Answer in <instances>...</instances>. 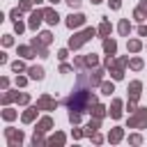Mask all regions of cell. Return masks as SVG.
Instances as JSON below:
<instances>
[{
    "mask_svg": "<svg viewBox=\"0 0 147 147\" xmlns=\"http://www.w3.org/2000/svg\"><path fill=\"white\" fill-rule=\"evenodd\" d=\"M30 76H32V78H37V80H39V78H44V69H41V67H32V69H30Z\"/></svg>",
    "mask_w": 147,
    "mask_h": 147,
    "instance_id": "cell-5",
    "label": "cell"
},
{
    "mask_svg": "<svg viewBox=\"0 0 147 147\" xmlns=\"http://www.w3.org/2000/svg\"><path fill=\"white\" fill-rule=\"evenodd\" d=\"M138 32H140V34L145 37V34H147V25H140V30H138Z\"/></svg>",
    "mask_w": 147,
    "mask_h": 147,
    "instance_id": "cell-24",
    "label": "cell"
},
{
    "mask_svg": "<svg viewBox=\"0 0 147 147\" xmlns=\"http://www.w3.org/2000/svg\"><path fill=\"white\" fill-rule=\"evenodd\" d=\"M99 32H101V34H108V32H110V25H108V23H101Z\"/></svg>",
    "mask_w": 147,
    "mask_h": 147,
    "instance_id": "cell-15",
    "label": "cell"
},
{
    "mask_svg": "<svg viewBox=\"0 0 147 147\" xmlns=\"http://www.w3.org/2000/svg\"><path fill=\"white\" fill-rule=\"evenodd\" d=\"M108 138H110V142H117V140L122 138V129H115V131H113V133H110Z\"/></svg>",
    "mask_w": 147,
    "mask_h": 147,
    "instance_id": "cell-9",
    "label": "cell"
},
{
    "mask_svg": "<svg viewBox=\"0 0 147 147\" xmlns=\"http://www.w3.org/2000/svg\"><path fill=\"white\" fill-rule=\"evenodd\" d=\"M34 110H37V108H30V110H28V113L23 115V119H25V122H30V119L34 117Z\"/></svg>",
    "mask_w": 147,
    "mask_h": 147,
    "instance_id": "cell-13",
    "label": "cell"
},
{
    "mask_svg": "<svg viewBox=\"0 0 147 147\" xmlns=\"http://www.w3.org/2000/svg\"><path fill=\"white\" fill-rule=\"evenodd\" d=\"M11 69H14V71H21V69H23V64H21V62H14V64H11Z\"/></svg>",
    "mask_w": 147,
    "mask_h": 147,
    "instance_id": "cell-21",
    "label": "cell"
},
{
    "mask_svg": "<svg viewBox=\"0 0 147 147\" xmlns=\"http://www.w3.org/2000/svg\"><path fill=\"white\" fill-rule=\"evenodd\" d=\"M92 2H101V0H92Z\"/></svg>",
    "mask_w": 147,
    "mask_h": 147,
    "instance_id": "cell-27",
    "label": "cell"
},
{
    "mask_svg": "<svg viewBox=\"0 0 147 147\" xmlns=\"http://www.w3.org/2000/svg\"><path fill=\"white\" fill-rule=\"evenodd\" d=\"M83 23H85V16H83V14H71L69 21H67L69 28H78V25H83Z\"/></svg>",
    "mask_w": 147,
    "mask_h": 147,
    "instance_id": "cell-1",
    "label": "cell"
},
{
    "mask_svg": "<svg viewBox=\"0 0 147 147\" xmlns=\"http://www.w3.org/2000/svg\"><path fill=\"white\" fill-rule=\"evenodd\" d=\"M41 41H44V44H48V41H51V34H48V32H44V34H41Z\"/></svg>",
    "mask_w": 147,
    "mask_h": 147,
    "instance_id": "cell-20",
    "label": "cell"
},
{
    "mask_svg": "<svg viewBox=\"0 0 147 147\" xmlns=\"http://www.w3.org/2000/svg\"><path fill=\"white\" fill-rule=\"evenodd\" d=\"M131 67H133V69H140V67H142V62L136 57V60H131Z\"/></svg>",
    "mask_w": 147,
    "mask_h": 147,
    "instance_id": "cell-19",
    "label": "cell"
},
{
    "mask_svg": "<svg viewBox=\"0 0 147 147\" xmlns=\"http://www.w3.org/2000/svg\"><path fill=\"white\" fill-rule=\"evenodd\" d=\"M96 129H99V122H96V119H94V122H90V124H87V133H90V136H92V133H94V131H96Z\"/></svg>",
    "mask_w": 147,
    "mask_h": 147,
    "instance_id": "cell-11",
    "label": "cell"
},
{
    "mask_svg": "<svg viewBox=\"0 0 147 147\" xmlns=\"http://www.w3.org/2000/svg\"><path fill=\"white\" fill-rule=\"evenodd\" d=\"M103 48H106V53H110V55H113L117 46H115V41H113V39H106V41H103Z\"/></svg>",
    "mask_w": 147,
    "mask_h": 147,
    "instance_id": "cell-4",
    "label": "cell"
},
{
    "mask_svg": "<svg viewBox=\"0 0 147 147\" xmlns=\"http://www.w3.org/2000/svg\"><path fill=\"white\" fill-rule=\"evenodd\" d=\"M122 76H124V74H122V71H119V69H115V71H113V78H117V80H119V78H122Z\"/></svg>",
    "mask_w": 147,
    "mask_h": 147,
    "instance_id": "cell-22",
    "label": "cell"
},
{
    "mask_svg": "<svg viewBox=\"0 0 147 147\" xmlns=\"http://www.w3.org/2000/svg\"><path fill=\"white\" fill-rule=\"evenodd\" d=\"M119 32H122V34H129V32H131V25H129V21H122V23H119Z\"/></svg>",
    "mask_w": 147,
    "mask_h": 147,
    "instance_id": "cell-8",
    "label": "cell"
},
{
    "mask_svg": "<svg viewBox=\"0 0 147 147\" xmlns=\"http://www.w3.org/2000/svg\"><path fill=\"white\" fill-rule=\"evenodd\" d=\"M48 142H51V145H53V142H64V136H62V133H57V136H55V138H51Z\"/></svg>",
    "mask_w": 147,
    "mask_h": 147,
    "instance_id": "cell-18",
    "label": "cell"
},
{
    "mask_svg": "<svg viewBox=\"0 0 147 147\" xmlns=\"http://www.w3.org/2000/svg\"><path fill=\"white\" fill-rule=\"evenodd\" d=\"M103 113H106L103 106H96V108H94V115H96V117H103Z\"/></svg>",
    "mask_w": 147,
    "mask_h": 147,
    "instance_id": "cell-17",
    "label": "cell"
},
{
    "mask_svg": "<svg viewBox=\"0 0 147 147\" xmlns=\"http://www.w3.org/2000/svg\"><path fill=\"white\" fill-rule=\"evenodd\" d=\"M110 7H113V9H117V7H119V0H110Z\"/></svg>",
    "mask_w": 147,
    "mask_h": 147,
    "instance_id": "cell-23",
    "label": "cell"
},
{
    "mask_svg": "<svg viewBox=\"0 0 147 147\" xmlns=\"http://www.w3.org/2000/svg\"><path fill=\"white\" fill-rule=\"evenodd\" d=\"M129 48H131V51H138V48H140V41L131 39V41H129Z\"/></svg>",
    "mask_w": 147,
    "mask_h": 147,
    "instance_id": "cell-16",
    "label": "cell"
},
{
    "mask_svg": "<svg viewBox=\"0 0 147 147\" xmlns=\"http://www.w3.org/2000/svg\"><path fill=\"white\" fill-rule=\"evenodd\" d=\"M101 90H103V94H110V92H113V83H103Z\"/></svg>",
    "mask_w": 147,
    "mask_h": 147,
    "instance_id": "cell-12",
    "label": "cell"
},
{
    "mask_svg": "<svg viewBox=\"0 0 147 147\" xmlns=\"http://www.w3.org/2000/svg\"><path fill=\"white\" fill-rule=\"evenodd\" d=\"M67 2H69V5H71V7H76V5H78V2H80V0H67Z\"/></svg>",
    "mask_w": 147,
    "mask_h": 147,
    "instance_id": "cell-25",
    "label": "cell"
},
{
    "mask_svg": "<svg viewBox=\"0 0 147 147\" xmlns=\"http://www.w3.org/2000/svg\"><path fill=\"white\" fill-rule=\"evenodd\" d=\"M39 126H41V131H48V129H51V119H48V117H46V119H41V124H39Z\"/></svg>",
    "mask_w": 147,
    "mask_h": 147,
    "instance_id": "cell-14",
    "label": "cell"
},
{
    "mask_svg": "<svg viewBox=\"0 0 147 147\" xmlns=\"http://www.w3.org/2000/svg\"><path fill=\"white\" fill-rule=\"evenodd\" d=\"M39 21H41V11H34V14H32V18H30V25H32V28H37V25H39Z\"/></svg>",
    "mask_w": 147,
    "mask_h": 147,
    "instance_id": "cell-7",
    "label": "cell"
},
{
    "mask_svg": "<svg viewBox=\"0 0 147 147\" xmlns=\"http://www.w3.org/2000/svg\"><path fill=\"white\" fill-rule=\"evenodd\" d=\"M51 2H60V0H51Z\"/></svg>",
    "mask_w": 147,
    "mask_h": 147,
    "instance_id": "cell-26",
    "label": "cell"
},
{
    "mask_svg": "<svg viewBox=\"0 0 147 147\" xmlns=\"http://www.w3.org/2000/svg\"><path fill=\"white\" fill-rule=\"evenodd\" d=\"M119 108H122V101H113V108H110V117H115V119H117V117L122 115V110H119Z\"/></svg>",
    "mask_w": 147,
    "mask_h": 147,
    "instance_id": "cell-3",
    "label": "cell"
},
{
    "mask_svg": "<svg viewBox=\"0 0 147 147\" xmlns=\"http://www.w3.org/2000/svg\"><path fill=\"white\" fill-rule=\"evenodd\" d=\"M57 18H60V16H57L53 9H48V11H46V21H48L51 25H53V23H57Z\"/></svg>",
    "mask_w": 147,
    "mask_h": 147,
    "instance_id": "cell-6",
    "label": "cell"
},
{
    "mask_svg": "<svg viewBox=\"0 0 147 147\" xmlns=\"http://www.w3.org/2000/svg\"><path fill=\"white\" fill-rule=\"evenodd\" d=\"M131 94H133V99L140 94V83H131Z\"/></svg>",
    "mask_w": 147,
    "mask_h": 147,
    "instance_id": "cell-10",
    "label": "cell"
},
{
    "mask_svg": "<svg viewBox=\"0 0 147 147\" xmlns=\"http://www.w3.org/2000/svg\"><path fill=\"white\" fill-rule=\"evenodd\" d=\"M142 124H147V110H140L138 117L131 119V126H142Z\"/></svg>",
    "mask_w": 147,
    "mask_h": 147,
    "instance_id": "cell-2",
    "label": "cell"
}]
</instances>
